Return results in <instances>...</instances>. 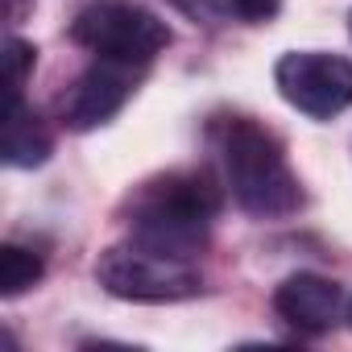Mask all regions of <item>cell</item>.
Instances as JSON below:
<instances>
[{
    "instance_id": "6da1fadb",
    "label": "cell",
    "mask_w": 352,
    "mask_h": 352,
    "mask_svg": "<svg viewBox=\"0 0 352 352\" xmlns=\"http://www.w3.org/2000/svg\"><path fill=\"white\" fill-rule=\"evenodd\" d=\"M220 187L204 170H174L162 179L145 183L129 204L133 241L174 253V257H195L208 245L212 220L220 216Z\"/></svg>"
},
{
    "instance_id": "7a4b0ae2",
    "label": "cell",
    "mask_w": 352,
    "mask_h": 352,
    "mask_svg": "<svg viewBox=\"0 0 352 352\" xmlns=\"http://www.w3.org/2000/svg\"><path fill=\"white\" fill-rule=\"evenodd\" d=\"M220 162H224V183L232 199L261 220H278L298 212L302 191L298 179L278 145L274 133H265L253 120H228L220 129Z\"/></svg>"
},
{
    "instance_id": "3957f363",
    "label": "cell",
    "mask_w": 352,
    "mask_h": 352,
    "mask_svg": "<svg viewBox=\"0 0 352 352\" xmlns=\"http://www.w3.org/2000/svg\"><path fill=\"white\" fill-rule=\"evenodd\" d=\"M71 38L96 58L120 67H145L170 46L166 21L133 0H100V5L83 9L71 25Z\"/></svg>"
},
{
    "instance_id": "277c9868",
    "label": "cell",
    "mask_w": 352,
    "mask_h": 352,
    "mask_svg": "<svg viewBox=\"0 0 352 352\" xmlns=\"http://www.w3.org/2000/svg\"><path fill=\"white\" fill-rule=\"evenodd\" d=\"M96 278L108 294L129 298V302H179L199 294L204 278L187 257H174L162 249H149L141 241L116 245L100 257Z\"/></svg>"
},
{
    "instance_id": "5b68a950",
    "label": "cell",
    "mask_w": 352,
    "mask_h": 352,
    "mask_svg": "<svg viewBox=\"0 0 352 352\" xmlns=\"http://www.w3.org/2000/svg\"><path fill=\"white\" fill-rule=\"evenodd\" d=\"M282 100L315 120H331L352 104V63L323 50H290L274 67Z\"/></svg>"
},
{
    "instance_id": "8992f818",
    "label": "cell",
    "mask_w": 352,
    "mask_h": 352,
    "mask_svg": "<svg viewBox=\"0 0 352 352\" xmlns=\"http://www.w3.org/2000/svg\"><path fill=\"white\" fill-rule=\"evenodd\" d=\"M133 96V67H120V63H96L91 71H83L67 96L58 100V112H63V124L71 129H96L104 120H112L124 100Z\"/></svg>"
},
{
    "instance_id": "52a82bcc",
    "label": "cell",
    "mask_w": 352,
    "mask_h": 352,
    "mask_svg": "<svg viewBox=\"0 0 352 352\" xmlns=\"http://www.w3.org/2000/svg\"><path fill=\"white\" fill-rule=\"evenodd\" d=\"M274 307H278V315L290 327L311 331V336L327 331L340 319V311H348L344 307V290L331 278H323V274H294V278H286L278 286V294H274Z\"/></svg>"
},
{
    "instance_id": "ba28073f",
    "label": "cell",
    "mask_w": 352,
    "mask_h": 352,
    "mask_svg": "<svg viewBox=\"0 0 352 352\" xmlns=\"http://www.w3.org/2000/svg\"><path fill=\"white\" fill-rule=\"evenodd\" d=\"M54 149V137L46 129V120L25 104V100H9V112H5V137H0V153H5L9 166H42Z\"/></svg>"
},
{
    "instance_id": "9c48e42d",
    "label": "cell",
    "mask_w": 352,
    "mask_h": 352,
    "mask_svg": "<svg viewBox=\"0 0 352 352\" xmlns=\"http://www.w3.org/2000/svg\"><path fill=\"white\" fill-rule=\"evenodd\" d=\"M38 278H42V257L38 253H30L21 245H5V249H0V294H5V298L25 294Z\"/></svg>"
},
{
    "instance_id": "30bf717a",
    "label": "cell",
    "mask_w": 352,
    "mask_h": 352,
    "mask_svg": "<svg viewBox=\"0 0 352 352\" xmlns=\"http://www.w3.org/2000/svg\"><path fill=\"white\" fill-rule=\"evenodd\" d=\"M38 50L21 38H9L5 42V71H9V100H21V87H25V75L34 67Z\"/></svg>"
},
{
    "instance_id": "8fae6325",
    "label": "cell",
    "mask_w": 352,
    "mask_h": 352,
    "mask_svg": "<svg viewBox=\"0 0 352 352\" xmlns=\"http://www.w3.org/2000/svg\"><path fill=\"white\" fill-rule=\"evenodd\" d=\"M278 9H282V0H220V13H232L249 25H261L270 17H278Z\"/></svg>"
},
{
    "instance_id": "7c38bea8",
    "label": "cell",
    "mask_w": 352,
    "mask_h": 352,
    "mask_svg": "<svg viewBox=\"0 0 352 352\" xmlns=\"http://www.w3.org/2000/svg\"><path fill=\"white\" fill-rule=\"evenodd\" d=\"M348 323H352V298H348Z\"/></svg>"
}]
</instances>
